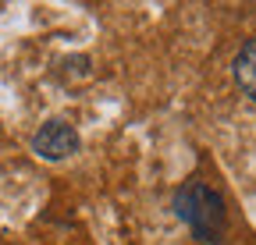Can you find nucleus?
Here are the masks:
<instances>
[{
    "label": "nucleus",
    "instance_id": "obj_1",
    "mask_svg": "<svg viewBox=\"0 0 256 245\" xmlns=\"http://www.w3.org/2000/svg\"><path fill=\"white\" fill-rule=\"evenodd\" d=\"M174 213L188 224V231L200 242H220L228 231V206L217 189L206 181H188L174 196Z\"/></svg>",
    "mask_w": 256,
    "mask_h": 245
},
{
    "label": "nucleus",
    "instance_id": "obj_2",
    "mask_svg": "<svg viewBox=\"0 0 256 245\" xmlns=\"http://www.w3.org/2000/svg\"><path fill=\"white\" fill-rule=\"evenodd\" d=\"M78 146H82L78 128L72 125V121H64V117L46 121V125L32 135V149H36L43 160H68V157L78 153Z\"/></svg>",
    "mask_w": 256,
    "mask_h": 245
},
{
    "label": "nucleus",
    "instance_id": "obj_3",
    "mask_svg": "<svg viewBox=\"0 0 256 245\" xmlns=\"http://www.w3.org/2000/svg\"><path fill=\"white\" fill-rule=\"evenodd\" d=\"M232 75L238 82V89L256 103V39H249L238 53H235V64H232Z\"/></svg>",
    "mask_w": 256,
    "mask_h": 245
}]
</instances>
